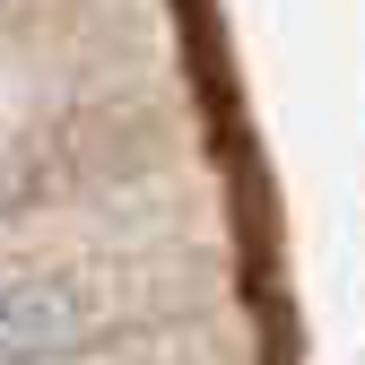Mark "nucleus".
Returning <instances> with one entry per match:
<instances>
[{"label": "nucleus", "mask_w": 365, "mask_h": 365, "mask_svg": "<svg viewBox=\"0 0 365 365\" xmlns=\"http://www.w3.org/2000/svg\"><path fill=\"white\" fill-rule=\"evenodd\" d=\"M105 331V296L70 269H26L0 279V365H53Z\"/></svg>", "instance_id": "f257e3e1"}]
</instances>
